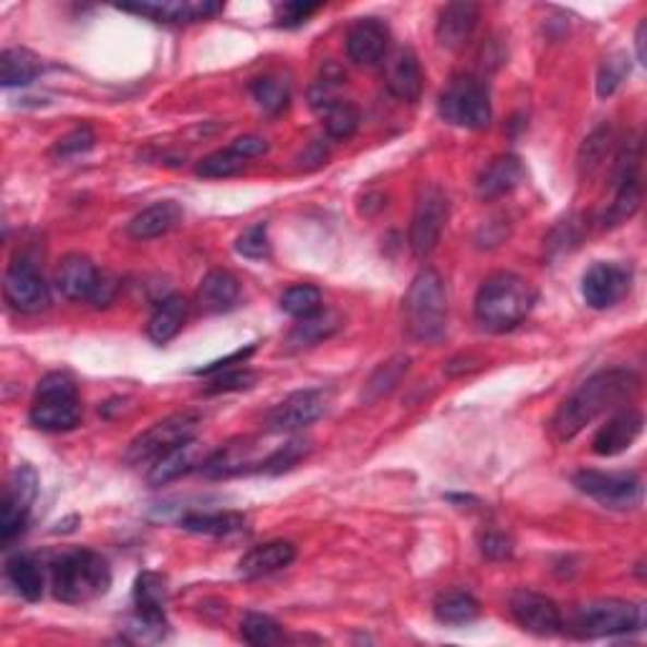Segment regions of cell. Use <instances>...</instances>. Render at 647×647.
<instances>
[{
    "label": "cell",
    "instance_id": "27",
    "mask_svg": "<svg viewBox=\"0 0 647 647\" xmlns=\"http://www.w3.org/2000/svg\"><path fill=\"white\" fill-rule=\"evenodd\" d=\"M203 460H200V443L195 438V441L180 445V448H175L167 455H163L159 460L152 463L149 470H147V483L149 486H165L170 481H178V478L188 476L190 470L203 466Z\"/></svg>",
    "mask_w": 647,
    "mask_h": 647
},
{
    "label": "cell",
    "instance_id": "35",
    "mask_svg": "<svg viewBox=\"0 0 647 647\" xmlns=\"http://www.w3.org/2000/svg\"><path fill=\"white\" fill-rule=\"evenodd\" d=\"M167 582L157 572H142L134 582V610L147 614H165Z\"/></svg>",
    "mask_w": 647,
    "mask_h": 647
},
{
    "label": "cell",
    "instance_id": "53",
    "mask_svg": "<svg viewBox=\"0 0 647 647\" xmlns=\"http://www.w3.org/2000/svg\"><path fill=\"white\" fill-rule=\"evenodd\" d=\"M645 31H647V26H645V23H640V26H637V34H635L637 59H640V63H647V56H645Z\"/></svg>",
    "mask_w": 647,
    "mask_h": 647
},
{
    "label": "cell",
    "instance_id": "13",
    "mask_svg": "<svg viewBox=\"0 0 647 647\" xmlns=\"http://www.w3.org/2000/svg\"><path fill=\"white\" fill-rule=\"evenodd\" d=\"M630 286H633V271L620 263L599 261L582 278V297L587 307L602 311L625 299Z\"/></svg>",
    "mask_w": 647,
    "mask_h": 647
},
{
    "label": "cell",
    "instance_id": "14",
    "mask_svg": "<svg viewBox=\"0 0 647 647\" xmlns=\"http://www.w3.org/2000/svg\"><path fill=\"white\" fill-rule=\"evenodd\" d=\"M640 200H643L640 145H637V142H630L618 159V195H614L610 213L604 215L607 226H618V223L633 218L637 207H640Z\"/></svg>",
    "mask_w": 647,
    "mask_h": 647
},
{
    "label": "cell",
    "instance_id": "21",
    "mask_svg": "<svg viewBox=\"0 0 647 647\" xmlns=\"http://www.w3.org/2000/svg\"><path fill=\"white\" fill-rule=\"evenodd\" d=\"M255 445L251 441H236L218 448L215 453L207 455L203 460V470L205 478H230V476H241V474H253V470L261 468V460L253 455Z\"/></svg>",
    "mask_w": 647,
    "mask_h": 647
},
{
    "label": "cell",
    "instance_id": "18",
    "mask_svg": "<svg viewBox=\"0 0 647 647\" xmlns=\"http://www.w3.org/2000/svg\"><path fill=\"white\" fill-rule=\"evenodd\" d=\"M390 28L380 19H362L347 36V56L357 67H374L387 56Z\"/></svg>",
    "mask_w": 647,
    "mask_h": 647
},
{
    "label": "cell",
    "instance_id": "1",
    "mask_svg": "<svg viewBox=\"0 0 647 647\" xmlns=\"http://www.w3.org/2000/svg\"><path fill=\"white\" fill-rule=\"evenodd\" d=\"M635 372L625 370V367H612V370H602L582 382L579 390H574L572 397H566L562 407H559L554 418H551V435L556 443H570L577 438L582 430L599 418V415L614 410V407L625 403V399L637 393Z\"/></svg>",
    "mask_w": 647,
    "mask_h": 647
},
{
    "label": "cell",
    "instance_id": "25",
    "mask_svg": "<svg viewBox=\"0 0 647 647\" xmlns=\"http://www.w3.org/2000/svg\"><path fill=\"white\" fill-rule=\"evenodd\" d=\"M180 220L182 207L175 203V200H163V203L149 205L142 213L134 215L127 230H130V236L137 238V241H152V238L167 236L170 230L178 228Z\"/></svg>",
    "mask_w": 647,
    "mask_h": 647
},
{
    "label": "cell",
    "instance_id": "49",
    "mask_svg": "<svg viewBox=\"0 0 647 647\" xmlns=\"http://www.w3.org/2000/svg\"><path fill=\"white\" fill-rule=\"evenodd\" d=\"M607 147H610V130H607V127H599L592 137L585 140V147H582V157H579L582 170H587L589 175L595 167H599V163H602L607 155Z\"/></svg>",
    "mask_w": 647,
    "mask_h": 647
},
{
    "label": "cell",
    "instance_id": "42",
    "mask_svg": "<svg viewBox=\"0 0 647 647\" xmlns=\"http://www.w3.org/2000/svg\"><path fill=\"white\" fill-rule=\"evenodd\" d=\"M28 508L26 503H21L19 499L8 496L3 501V518H0V537H3V544H11L13 539H19L23 529H26L28 522Z\"/></svg>",
    "mask_w": 647,
    "mask_h": 647
},
{
    "label": "cell",
    "instance_id": "30",
    "mask_svg": "<svg viewBox=\"0 0 647 647\" xmlns=\"http://www.w3.org/2000/svg\"><path fill=\"white\" fill-rule=\"evenodd\" d=\"M316 111L322 115L326 134H330V137L337 140V142L349 140L351 134L359 130V122H362V115H359L357 104H351L347 99H339V97L322 104V107H319Z\"/></svg>",
    "mask_w": 647,
    "mask_h": 647
},
{
    "label": "cell",
    "instance_id": "52",
    "mask_svg": "<svg viewBox=\"0 0 647 647\" xmlns=\"http://www.w3.org/2000/svg\"><path fill=\"white\" fill-rule=\"evenodd\" d=\"M233 149L241 152L245 159H253V157H261L268 152V142L263 137H255V134H245V137H238L233 145Z\"/></svg>",
    "mask_w": 647,
    "mask_h": 647
},
{
    "label": "cell",
    "instance_id": "45",
    "mask_svg": "<svg viewBox=\"0 0 647 647\" xmlns=\"http://www.w3.org/2000/svg\"><path fill=\"white\" fill-rule=\"evenodd\" d=\"M255 385V372L251 370H220L215 372V378L211 380V385L205 387L207 395H218V393H241V390H249Z\"/></svg>",
    "mask_w": 647,
    "mask_h": 647
},
{
    "label": "cell",
    "instance_id": "36",
    "mask_svg": "<svg viewBox=\"0 0 647 647\" xmlns=\"http://www.w3.org/2000/svg\"><path fill=\"white\" fill-rule=\"evenodd\" d=\"M245 165H249V159H245L241 152L233 147H226L200 159L195 172L200 178H207V180H223V178H233V175L241 172Z\"/></svg>",
    "mask_w": 647,
    "mask_h": 647
},
{
    "label": "cell",
    "instance_id": "39",
    "mask_svg": "<svg viewBox=\"0 0 647 647\" xmlns=\"http://www.w3.org/2000/svg\"><path fill=\"white\" fill-rule=\"evenodd\" d=\"M253 99L259 101V107L268 115L281 111L291 99V86L281 76H263L253 84Z\"/></svg>",
    "mask_w": 647,
    "mask_h": 647
},
{
    "label": "cell",
    "instance_id": "16",
    "mask_svg": "<svg viewBox=\"0 0 647 647\" xmlns=\"http://www.w3.org/2000/svg\"><path fill=\"white\" fill-rule=\"evenodd\" d=\"M119 11L145 15L157 23H197L220 13L223 5L213 0H149V3L119 5Z\"/></svg>",
    "mask_w": 647,
    "mask_h": 647
},
{
    "label": "cell",
    "instance_id": "19",
    "mask_svg": "<svg viewBox=\"0 0 647 647\" xmlns=\"http://www.w3.org/2000/svg\"><path fill=\"white\" fill-rule=\"evenodd\" d=\"M643 412L633 410V407H625V410L614 412L610 420L604 422L602 428L597 430L592 451L602 458H610V455L625 453L630 445H633L643 433Z\"/></svg>",
    "mask_w": 647,
    "mask_h": 647
},
{
    "label": "cell",
    "instance_id": "31",
    "mask_svg": "<svg viewBox=\"0 0 647 647\" xmlns=\"http://www.w3.org/2000/svg\"><path fill=\"white\" fill-rule=\"evenodd\" d=\"M339 316L332 314V311H316L314 316L299 319V324L289 332V339L286 345L291 349H303V347H314L319 342L330 339L334 332L339 330Z\"/></svg>",
    "mask_w": 647,
    "mask_h": 647
},
{
    "label": "cell",
    "instance_id": "43",
    "mask_svg": "<svg viewBox=\"0 0 647 647\" xmlns=\"http://www.w3.org/2000/svg\"><path fill=\"white\" fill-rule=\"evenodd\" d=\"M630 74V63L622 53L618 56H610V59H604L602 69H599V76H597V94L602 99L612 97L614 92L620 89V84L625 82V76Z\"/></svg>",
    "mask_w": 647,
    "mask_h": 647
},
{
    "label": "cell",
    "instance_id": "34",
    "mask_svg": "<svg viewBox=\"0 0 647 647\" xmlns=\"http://www.w3.org/2000/svg\"><path fill=\"white\" fill-rule=\"evenodd\" d=\"M433 610L443 625H468L481 614V604L468 592H445L435 599Z\"/></svg>",
    "mask_w": 647,
    "mask_h": 647
},
{
    "label": "cell",
    "instance_id": "50",
    "mask_svg": "<svg viewBox=\"0 0 647 647\" xmlns=\"http://www.w3.org/2000/svg\"><path fill=\"white\" fill-rule=\"evenodd\" d=\"M481 549L489 559H508L511 554H514V544H511V539L506 537V534H499V531L486 534L481 541Z\"/></svg>",
    "mask_w": 647,
    "mask_h": 647
},
{
    "label": "cell",
    "instance_id": "3",
    "mask_svg": "<svg viewBox=\"0 0 647 647\" xmlns=\"http://www.w3.org/2000/svg\"><path fill=\"white\" fill-rule=\"evenodd\" d=\"M53 597L67 604H86L109 592L111 572L97 551L76 549L59 556L51 570Z\"/></svg>",
    "mask_w": 647,
    "mask_h": 647
},
{
    "label": "cell",
    "instance_id": "17",
    "mask_svg": "<svg viewBox=\"0 0 647 647\" xmlns=\"http://www.w3.org/2000/svg\"><path fill=\"white\" fill-rule=\"evenodd\" d=\"M101 274L104 271L94 266L92 259L82 253H71L56 271V289L69 301H92L101 284Z\"/></svg>",
    "mask_w": 647,
    "mask_h": 647
},
{
    "label": "cell",
    "instance_id": "22",
    "mask_svg": "<svg viewBox=\"0 0 647 647\" xmlns=\"http://www.w3.org/2000/svg\"><path fill=\"white\" fill-rule=\"evenodd\" d=\"M387 89L403 101H418L422 94V69L410 49H397L385 67Z\"/></svg>",
    "mask_w": 647,
    "mask_h": 647
},
{
    "label": "cell",
    "instance_id": "24",
    "mask_svg": "<svg viewBox=\"0 0 647 647\" xmlns=\"http://www.w3.org/2000/svg\"><path fill=\"white\" fill-rule=\"evenodd\" d=\"M293 559H297V547H293L291 541H266V544L253 547L249 554L238 562V570H241L245 579H259L278 570H286Z\"/></svg>",
    "mask_w": 647,
    "mask_h": 647
},
{
    "label": "cell",
    "instance_id": "32",
    "mask_svg": "<svg viewBox=\"0 0 647 647\" xmlns=\"http://www.w3.org/2000/svg\"><path fill=\"white\" fill-rule=\"evenodd\" d=\"M180 526L185 531L205 534V537H228V534L241 531L245 526L243 514H233V511H215V514H188L180 518Z\"/></svg>",
    "mask_w": 647,
    "mask_h": 647
},
{
    "label": "cell",
    "instance_id": "5",
    "mask_svg": "<svg viewBox=\"0 0 647 647\" xmlns=\"http://www.w3.org/2000/svg\"><path fill=\"white\" fill-rule=\"evenodd\" d=\"M31 426L44 433H69L82 422V399L76 382L63 372H51L38 382L34 405L28 412Z\"/></svg>",
    "mask_w": 647,
    "mask_h": 647
},
{
    "label": "cell",
    "instance_id": "10",
    "mask_svg": "<svg viewBox=\"0 0 647 647\" xmlns=\"http://www.w3.org/2000/svg\"><path fill=\"white\" fill-rule=\"evenodd\" d=\"M574 486L585 496L612 511H630L643 501V481L635 474H604V470H579Z\"/></svg>",
    "mask_w": 647,
    "mask_h": 647
},
{
    "label": "cell",
    "instance_id": "51",
    "mask_svg": "<svg viewBox=\"0 0 647 647\" xmlns=\"http://www.w3.org/2000/svg\"><path fill=\"white\" fill-rule=\"evenodd\" d=\"M251 355H253V347L238 349V351H233V355H228V357H223V359H215V362H211L207 367H200V370H195V374H215V372H220V370H230V367H233V364H243L245 359H249Z\"/></svg>",
    "mask_w": 647,
    "mask_h": 647
},
{
    "label": "cell",
    "instance_id": "8",
    "mask_svg": "<svg viewBox=\"0 0 647 647\" xmlns=\"http://www.w3.org/2000/svg\"><path fill=\"white\" fill-rule=\"evenodd\" d=\"M441 117L463 130H486L491 124V94L478 76H455L441 94Z\"/></svg>",
    "mask_w": 647,
    "mask_h": 647
},
{
    "label": "cell",
    "instance_id": "11",
    "mask_svg": "<svg viewBox=\"0 0 647 647\" xmlns=\"http://www.w3.org/2000/svg\"><path fill=\"white\" fill-rule=\"evenodd\" d=\"M332 397L326 390L309 387L299 390L278 403L274 410L266 415V430L268 433H299V430L314 426L316 420H322L326 410H330Z\"/></svg>",
    "mask_w": 647,
    "mask_h": 647
},
{
    "label": "cell",
    "instance_id": "44",
    "mask_svg": "<svg viewBox=\"0 0 647 647\" xmlns=\"http://www.w3.org/2000/svg\"><path fill=\"white\" fill-rule=\"evenodd\" d=\"M236 251L243 255V259L251 261H263L271 255V241H268V228L266 223H255V226L245 228L241 238L236 241Z\"/></svg>",
    "mask_w": 647,
    "mask_h": 647
},
{
    "label": "cell",
    "instance_id": "28",
    "mask_svg": "<svg viewBox=\"0 0 647 647\" xmlns=\"http://www.w3.org/2000/svg\"><path fill=\"white\" fill-rule=\"evenodd\" d=\"M188 316V301L172 293L157 303L155 314L149 316L147 322V337L155 342V345H167V342L178 337Z\"/></svg>",
    "mask_w": 647,
    "mask_h": 647
},
{
    "label": "cell",
    "instance_id": "23",
    "mask_svg": "<svg viewBox=\"0 0 647 647\" xmlns=\"http://www.w3.org/2000/svg\"><path fill=\"white\" fill-rule=\"evenodd\" d=\"M524 178H526V170L522 159L516 155H501L493 159V163L481 172V178H478V185H476L478 197L496 200L514 193V190L524 182Z\"/></svg>",
    "mask_w": 647,
    "mask_h": 647
},
{
    "label": "cell",
    "instance_id": "12",
    "mask_svg": "<svg viewBox=\"0 0 647 647\" xmlns=\"http://www.w3.org/2000/svg\"><path fill=\"white\" fill-rule=\"evenodd\" d=\"M5 301L21 314H36L51 303V291L46 278L34 263L13 261L5 271Z\"/></svg>",
    "mask_w": 647,
    "mask_h": 647
},
{
    "label": "cell",
    "instance_id": "33",
    "mask_svg": "<svg viewBox=\"0 0 647 647\" xmlns=\"http://www.w3.org/2000/svg\"><path fill=\"white\" fill-rule=\"evenodd\" d=\"M41 71V63L26 49H5L0 56V82L5 89L13 86H28Z\"/></svg>",
    "mask_w": 647,
    "mask_h": 647
},
{
    "label": "cell",
    "instance_id": "9",
    "mask_svg": "<svg viewBox=\"0 0 647 647\" xmlns=\"http://www.w3.org/2000/svg\"><path fill=\"white\" fill-rule=\"evenodd\" d=\"M448 213L451 203L441 185L428 182V185L420 188L410 223V251L418 255V259H426V255L438 249L445 223H448Z\"/></svg>",
    "mask_w": 647,
    "mask_h": 647
},
{
    "label": "cell",
    "instance_id": "47",
    "mask_svg": "<svg viewBox=\"0 0 647 647\" xmlns=\"http://www.w3.org/2000/svg\"><path fill=\"white\" fill-rule=\"evenodd\" d=\"M319 3H303V0H289V3H278L276 5V21L278 26L284 28H297V26H303L311 15H314L319 11Z\"/></svg>",
    "mask_w": 647,
    "mask_h": 647
},
{
    "label": "cell",
    "instance_id": "29",
    "mask_svg": "<svg viewBox=\"0 0 647 647\" xmlns=\"http://www.w3.org/2000/svg\"><path fill=\"white\" fill-rule=\"evenodd\" d=\"M5 577L23 599L36 602L44 595V572L41 564L31 554H15L5 562Z\"/></svg>",
    "mask_w": 647,
    "mask_h": 647
},
{
    "label": "cell",
    "instance_id": "26",
    "mask_svg": "<svg viewBox=\"0 0 647 647\" xmlns=\"http://www.w3.org/2000/svg\"><path fill=\"white\" fill-rule=\"evenodd\" d=\"M238 297H241V284H238V278L220 268L211 271L197 289V303L205 314H223V311H230L238 303Z\"/></svg>",
    "mask_w": 647,
    "mask_h": 647
},
{
    "label": "cell",
    "instance_id": "48",
    "mask_svg": "<svg viewBox=\"0 0 647 647\" xmlns=\"http://www.w3.org/2000/svg\"><path fill=\"white\" fill-rule=\"evenodd\" d=\"M36 493H38V476H36V470L31 468V466H26V463H23V466L15 468L13 481H11V486H8V496L19 499L21 503H26V506H31V503H34V499H36Z\"/></svg>",
    "mask_w": 647,
    "mask_h": 647
},
{
    "label": "cell",
    "instance_id": "15",
    "mask_svg": "<svg viewBox=\"0 0 647 647\" xmlns=\"http://www.w3.org/2000/svg\"><path fill=\"white\" fill-rule=\"evenodd\" d=\"M511 614H514L518 627L539 637L559 635L564 627L562 610H559L554 599L531 592V589H518V592L511 595Z\"/></svg>",
    "mask_w": 647,
    "mask_h": 647
},
{
    "label": "cell",
    "instance_id": "20",
    "mask_svg": "<svg viewBox=\"0 0 647 647\" xmlns=\"http://www.w3.org/2000/svg\"><path fill=\"white\" fill-rule=\"evenodd\" d=\"M478 26V5L476 3H448L438 15L435 36L438 44L448 51H458L470 41Z\"/></svg>",
    "mask_w": 647,
    "mask_h": 647
},
{
    "label": "cell",
    "instance_id": "7",
    "mask_svg": "<svg viewBox=\"0 0 647 647\" xmlns=\"http://www.w3.org/2000/svg\"><path fill=\"white\" fill-rule=\"evenodd\" d=\"M645 627V607L627 599H595L574 612L572 630L579 637H614Z\"/></svg>",
    "mask_w": 647,
    "mask_h": 647
},
{
    "label": "cell",
    "instance_id": "2",
    "mask_svg": "<svg viewBox=\"0 0 647 647\" xmlns=\"http://www.w3.org/2000/svg\"><path fill=\"white\" fill-rule=\"evenodd\" d=\"M537 303V289L518 274H493L476 293L474 314L483 332L503 334L516 330Z\"/></svg>",
    "mask_w": 647,
    "mask_h": 647
},
{
    "label": "cell",
    "instance_id": "40",
    "mask_svg": "<svg viewBox=\"0 0 647 647\" xmlns=\"http://www.w3.org/2000/svg\"><path fill=\"white\" fill-rule=\"evenodd\" d=\"M241 637L243 643L259 645V647L276 645L284 640V630L274 618H268V614L253 612L241 622Z\"/></svg>",
    "mask_w": 647,
    "mask_h": 647
},
{
    "label": "cell",
    "instance_id": "41",
    "mask_svg": "<svg viewBox=\"0 0 647 647\" xmlns=\"http://www.w3.org/2000/svg\"><path fill=\"white\" fill-rule=\"evenodd\" d=\"M407 367H410V359L407 357H393L390 362L380 367L378 372L372 374V380L367 382V399H378L382 395H390L399 385V380L407 374Z\"/></svg>",
    "mask_w": 647,
    "mask_h": 647
},
{
    "label": "cell",
    "instance_id": "38",
    "mask_svg": "<svg viewBox=\"0 0 647 647\" xmlns=\"http://www.w3.org/2000/svg\"><path fill=\"white\" fill-rule=\"evenodd\" d=\"M309 453H311V443L303 441V438H293V441H289L286 445H281V448H276L274 453H268L266 458H263L259 474H271V476L286 474V470L297 468Z\"/></svg>",
    "mask_w": 647,
    "mask_h": 647
},
{
    "label": "cell",
    "instance_id": "46",
    "mask_svg": "<svg viewBox=\"0 0 647 647\" xmlns=\"http://www.w3.org/2000/svg\"><path fill=\"white\" fill-rule=\"evenodd\" d=\"M94 142H97V137H94V132L89 130V127H79V130L69 132L67 137H61L59 142H56L51 155L56 159L79 157V155H84V152H89L94 147Z\"/></svg>",
    "mask_w": 647,
    "mask_h": 647
},
{
    "label": "cell",
    "instance_id": "4",
    "mask_svg": "<svg viewBox=\"0 0 647 647\" xmlns=\"http://www.w3.org/2000/svg\"><path fill=\"white\" fill-rule=\"evenodd\" d=\"M405 330L415 342H438L448 330V299L438 271H420L403 301Z\"/></svg>",
    "mask_w": 647,
    "mask_h": 647
},
{
    "label": "cell",
    "instance_id": "6",
    "mask_svg": "<svg viewBox=\"0 0 647 647\" xmlns=\"http://www.w3.org/2000/svg\"><path fill=\"white\" fill-rule=\"evenodd\" d=\"M200 422H203V418H200V412H193V410L167 415V418L155 422V426L147 428L145 433L134 438L130 448L124 453V460L130 463V466L149 468L152 463L163 458V455L180 448V445H185L190 441H195Z\"/></svg>",
    "mask_w": 647,
    "mask_h": 647
},
{
    "label": "cell",
    "instance_id": "37",
    "mask_svg": "<svg viewBox=\"0 0 647 647\" xmlns=\"http://www.w3.org/2000/svg\"><path fill=\"white\" fill-rule=\"evenodd\" d=\"M281 311L293 319H307L314 316L316 311H322V291L311 284H299L291 286L281 293Z\"/></svg>",
    "mask_w": 647,
    "mask_h": 647
}]
</instances>
